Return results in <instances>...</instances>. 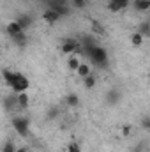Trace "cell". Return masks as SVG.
<instances>
[{"instance_id": "15", "label": "cell", "mask_w": 150, "mask_h": 152, "mask_svg": "<svg viewBox=\"0 0 150 152\" xmlns=\"http://www.w3.org/2000/svg\"><path fill=\"white\" fill-rule=\"evenodd\" d=\"M83 85H85V88H94L95 87V76L92 75V73L88 76H85L83 78Z\"/></svg>"}, {"instance_id": "13", "label": "cell", "mask_w": 150, "mask_h": 152, "mask_svg": "<svg viewBox=\"0 0 150 152\" xmlns=\"http://www.w3.org/2000/svg\"><path fill=\"white\" fill-rule=\"evenodd\" d=\"M136 32H138V34H140V36H141L143 39L149 37V36H150V23H149V21H143V23L140 25V28H138Z\"/></svg>"}, {"instance_id": "3", "label": "cell", "mask_w": 150, "mask_h": 152, "mask_svg": "<svg viewBox=\"0 0 150 152\" xmlns=\"http://www.w3.org/2000/svg\"><path fill=\"white\" fill-rule=\"evenodd\" d=\"M12 127L20 136H30V120L25 117H14L12 118Z\"/></svg>"}, {"instance_id": "22", "label": "cell", "mask_w": 150, "mask_h": 152, "mask_svg": "<svg viewBox=\"0 0 150 152\" xmlns=\"http://www.w3.org/2000/svg\"><path fill=\"white\" fill-rule=\"evenodd\" d=\"M67 152H81L79 143H78V142H71V143L67 145Z\"/></svg>"}, {"instance_id": "31", "label": "cell", "mask_w": 150, "mask_h": 152, "mask_svg": "<svg viewBox=\"0 0 150 152\" xmlns=\"http://www.w3.org/2000/svg\"><path fill=\"white\" fill-rule=\"evenodd\" d=\"M108 2H113V0H108Z\"/></svg>"}, {"instance_id": "29", "label": "cell", "mask_w": 150, "mask_h": 152, "mask_svg": "<svg viewBox=\"0 0 150 152\" xmlns=\"http://www.w3.org/2000/svg\"><path fill=\"white\" fill-rule=\"evenodd\" d=\"M14 152H28V149H27V147H16Z\"/></svg>"}, {"instance_id": "10", "label": "cell", "mask_w": 150, "mask_h": 152, "mask_svg": "<svg viewBox=\"0 0 150 152\" xmlns=\"http://www.w3.org/2000/svg\"><path fill=\"white\" fill-rule=\"evenodd\" d=\"M133 7L140 12H147L150 9V0H133Z\"/></svg>"}, {"instance_id": "11", "label": "cell", "mask_w": 150, "mask_h": 152, "mask_svg": "<svg viewBox=\"0 0 150 152\" xmlns=\"http://www.w3.org/2000/svg\"><path fill=\"white\" fill-rule=\"evenodd\" d=\"M12 41H14V44H16L18 48H25V46H27V42H28V37H27V34H25V32H21V34L14 36Z\"/></svg>"}, {"instance_id": "8", "label": "cell", "mask_w": 150, "mask_h": 152, "mask_svg": "<svg viewBox=\"0 0 150 152\" xmlns=\"http://www.w3.org/2000/svg\"><path fill=\"white\" fill-rule=\"evenodd\" d=\"M5 32L11 36V37H14V36H18V34H21L23 30H21V27L16 23V21H9L7 23V27H5Z\"/></svg>"}, {"instance_id": "23", "label": "cell", "mask_w": 150, "mask_h": 152, "mask_svg": "<svg viewBox=\"0 0 150 152\" xmlns=\"http://www.w3.org/2000/svg\"><path fill=\"white\" fill-rule=\"evenodd\" d=\"M71 4L74 5L76 9H83V7H87V0H71Z\"/></svg>"}, {"instance_id": "27", "label": "cell", "mask_w": 150, "mask_h": 152, "mask_svg": "<svg viewBox=\"0 0 150 152\" xmlns=\"http://www.w3.org/2000/svg\"><path fill=\"white\" fill-rule=\"evenodd\" d=\"M57 115H58V112H57V110H50V113H48V117H50V118H55Z\"/></svg>"}, {"instance_id": "1", "label": "cell", "mask_w": 150, "mask_h": 152, "mask_svg": "<svg viewBox=\"0 0 150 152\" xmlns=\"http://www.w3.org/2000/svg\"><path fill=\"white\" fill-rule=\"evenodd\" d=\"M88 57H90V60H92L95 66H99V67H104V66L108 64V53H106V50H104L103 46H99V44H95V46L92 48V51L88 53Z\"/></svg>"}, {"instance_id": "6", "label": "cell", "mask_w": 150, "mask_h": 152, "mask_svg": "<svg viewBox=\"0 0 150 152\" xmlns=\"http://www.w3.org/2000/svg\"><path fill=\"white\" fill-rule=\"evenodd\" d=\"M78 44H79V42H78L76 39H66V41L62 42V51L67 53V55H69V53H74V50L78 48Z\"/></svg>"}, {"instance_id": "4", "label": "cell", "mask_w": 150, "mask_h": 152, "mask_svg": "<svg viewBox=\"0 0 150 152\" xmlns=\"http://www.w3.org/2000/svg\"><path fill=\"white\" fill-rule=\"evenodd\" d=\"M48 5H50L48 9H51V11H55V12H57V14H58L60 18H62V16H67V14L71 12L67 5H62V4H57V2H51V0H50V4H48Z\"/></svg>"}, {"instance_id": "14", "label": "cell", "mask_w": 150, "mask_h": 152, "mask_svg": "<svg viewBox=\"0 0 150 152\" xmlns=\"http://www.w3.org/2000/svg\"><path fill=\"white\" fill-rule=\"evenodd\" d=\"M66 104L71 106V108H74V106L79 104V97H78L76 94H67V96H66Z\"/></svg>"}, {"instance_id": "7", "label": "cell", "mask_w": 150, "mask_h": 152, "mask_svg": "<svg viewBox=\"0 0 150 152\" xmlns=\"http://www.w3.org/2000/svg\"><path fill=\"white\" fill-rule=\"evenodd\" d=\"M42 20H44L46 23H51V25H53V23H57V21L60 20V16H58L55 11H51V9H46V11L42 12Z\"/></svg>"}, {"instance_id": "16", "label": "cell", "mask_w": 150, "mask_h": 152, "mask_svg": "<svg viewBox=\"0 0 150 152\" xmlns=\"http://www.w3.org/2000/svg\"><path fill=\"white\" fill-rule=\"evenodd\" d=\"M92 30H94V34H97V36H104V27L99 23V21H95V20H92Z\"/></svg>"}, {"instance_id": "26", "label": "cell", "mask_w": 150, "mask_h": 152, "mask_svg": "<svg viewBox=\"0 0 150 152\" xmlns=\"http://www.w3.org/2000/svg\"><path fill=\"white\" fill-rule=\"evenodd\" d=\"M141 126H143V129H145V131H149V129H150V118H149V117H143Z\"/></svg>"}, {"instance_id": "12", "label": "cell", "mask_w": 150, "mask_h": 152, "mask_svg": "<svg viewBox=\"0 0 150 152\" xmlns=\"http://www.w3.org/2000/svg\"><path fill=\"white\" fill-rule=\"evenodd\" d=\"M90 73H92L90 66H88V64H83V62H81V64L78 66V69H76V75L79 76V78H85V76H88Z\"/></svg>"}, {"instance_id": "9", "label": "cell", "mask_w": 150, "mask_h": 152, "mask_svg": "<svg viewBox=\"0 0 150 152\" xmlns=\"http://www.w3.org/2000/svg\"><path fill=\"white\" fill-rule=\"evenodd\" d=\"M16 103H18V108H27L28 106V103H30V97H28V94L27 92H20V94H16Z\"/></svg>"}, {"instance_id": "2", "label": "cell", "mask_w": 150, "mask_h": 152, "mask_svg": "<svg viewBox=\"0 0 150 152\" xmlns=\"http://www.w3.org/2000/svg\"><path fill=\"white\" fill-rule=\"evenodd\" d=\"M30 87V81L28 78L21 73H14V78H12V83H11V88L14 94H20V92H27Z\"/></svg>"}, {"instance_id": "21", "label": "cell", "mask_w": 150, "mask_h": 152, "mask_svg": "<svg viewBox=\"0 0 150 152\" xmlns=\"http://www.w3.org/2000/svg\"><path fill=\"white\" fill-rule=\"evenodd\" d=\"M14 151H16V145L12 142H5L4 147H2V152H14Z\"/></svg>"}, {"instance_id": "28", "label": "cell", "mask_w": 150, "mask_h": 152, "mask_svg": "<svg viewBox=\"0 0 150 152\" xmlns=\"http://www.w3.org/2000/svg\"><path fill=\"white\" fill-rule=\"evenodd\" d=\"M122 131H124V134H125V136H127V134H131V133H129V131H131V127H129V126H124V129H122Z\"/></svg>"}, {"instance_id": "19", "label": "cell", "mask_w": 150, "mask_h": 152, "mask_svg": "<svg viewBox=\"0 0 150 152\" xmlns=\"http://www.w3.org/2000/svg\"><path fill=\"white\" fill-rule=\"evenodd\" d=\"M118 99H120V94H118L117 90H110V92H108V103H110V104H117Z\"/></svg>"}, {"instance_id": "20", "label": "cell", "mask_w": 150, "mask_h": 152, "mask_svg": "<svg viewBox=\"0 0 150 152\" xmlns=\"http://www.w3.org/2000/svg\"><path fill=\"white\" fill-rule=\"evenodd\" d=\"M131 42H133V46H141V44H143V37H141L138 32H134V34L131 36Z\"/></svg>"}, {"instance_id": "30", "label": "cell", "mask_w": 150, "mask_h": 152, "mask_svg": "<svg viewBox=\"0 0 150 152\" xmlns=\"http://www.w3.org/2000/svg\"><path fill=\"white\" fill-rule=\"evenodd\" d=\"M51 2H57V0H51Z\"/></svg>"}, {"instance_id": "17", "label": "cell", "mask_w": 150, "mask_h": 152, "mask_svg": "<svg viewBox=\"0 0 150 152\" xmlns=\"http://www.w3.org/2000/svg\"><path fill=\"white\" fill-rule=\"evenodd\" d=\"M2 76H4V81H5V85H9V87H11V83H12V78H14V71L4 69V71H2Z\"/></svg>"}, {"instance_id": "18", "label": "cell", "mask_w": 150, "mask_h": 152, "mask_svg": "<svg viewBox=\"0 0 150 152\" xmlns=\"http://www.w3.org/2000/svg\"><path fill=\"white\" fill-rule=\"evenodd\" d=\"M79 64H81V62H79V58H78V57H71V58H69V60H67V67H69V69H71V71H74L76 73V69H78V66H79Z\"/></svg>"}, {"instance_id": "25", "label": "cell", "mask_w": 150, "mask_h": 152, "mask_svg": "<svg viewBox=\"0 0 150 152\" xmlns=\"http://www.w3.org/2000/svg\"><path fill=\"white\" fill-rule=\"evenodd\" d=\"M113 2H115V4H117L120 9H125V7L131 4V0H113Z\"/></svg>"}, {"instance_id": "5", "label": "cell", "mask_w": 150, "mask_h": 152, "mask_svg": "<svg viewBox=\"0 0 150 152\" xmlns=\"http://www.w3.org/2000/svg\"><path fill=\"white\" fill-rule=\"evenodd\" d=\"M14 21H16V23L21 27V30L25 32V30L32 25V16H30V14H27V12H23V14H18V18H16Z\"/></svg>"}, {"instance_id": "24", "label": "cell", "mask_w": 150, "mask_h": 152, "mask_svg": "<svg viewBox=\"0 0 150 152\" xmlns=\"http://www.w3.org/2000/svg\"><path fill=\"white\" fill-rule=\"evenodd\" d=\"M108 11H110V12H120L122 9H120L115 2H110V4H108Z\"/></svg>"}]
</instances>
